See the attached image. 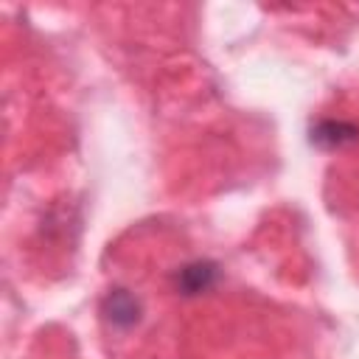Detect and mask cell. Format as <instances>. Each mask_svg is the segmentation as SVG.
Listing matches in <instances>:
<instances>
[{"label": "cell", "instance_id": "obj_1", "mask_svg": "<svg viewBox=\"0 0 359 359\" xmlns=\"http://www.w3.org/2000/svg\"><path fill=\"white\" fill-rule=\"evenodd\" d=\"M101 311H104L107 323L115 325V328H132V325L140 320V303H137V297H135L132 292H126V289H112V292L104 297Z\"/></svg>", "mask_w": 359, "mask_h": 359}, {"label": "cell", "instance_id": "obj_2", "mask_svg": "<svg viewBox=\"0 0 359 359\" xmlns=\"http://www.w3.org/2000/svg\"><path fill=\"white\" fill-rule=\"evenodd\" d=\"M216 278H219V269H216L213 261H191V264H185V266L177 272L174 283H177V289H180L182 294L191 297V294L208 292V289L216 283Z\"/></svg>", "mask_w": 359, "mask_h": 359}, {"label": "cell", "instance_id": "obj_3", "mask_svg": "<svg viewBox=\"0 0 359 359\" xmlns=\"http://www.w3.org/2000/svg\"><path fill=\"white\" fill-rule=\"evenodd\" d=\"M356 137H359V129L345 121H320L311 129V143H317L323 149H342V146L353 143Z\"/></svg>", "mask_w": 359, "mask_h": 359}]
</instances>
